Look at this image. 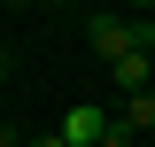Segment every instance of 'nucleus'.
Segmentation results:
<instances>
[{"mask_svg":"<svg viewBox=\"0 0 155 147\" xmlns=\"http://www.w3.org/2000/svg\"><path fill=\"white\" fill-rule=\"evenodd\" d=\"M116 132H124V139H140V132H155V93H132V101L116 109Z\"/></svg>","mask_w":155,"mask_h":147,"instance_id":"nucleus-3","label":"nucleus"},{"mask_svg":"<svg viewBox=\"0 0 155 147\" xmlns=\"http://www.w3.org/2000/svg\"><path fill=\"white\" fill-rule=\"evenodd\" d=\"M109 124H116L109 109H93V101H78V109L62 116L54 132H62V147H93V139H109Z\"/></svg>","mask_w":155,"mask_h":147,"instance_id":"nucleus-1","label":"nucleus"},{"mask_svg":"<svg viewBox=\"0 0 155 147\" xmlns=\"http://www.w3.org/2000/svg\"><path fill=\"white\" fill-rule=\"evenodd\" d=\"M109 77H116V93H124V101H132V93H147V85H155V47L116 54V62H109Z\"/></svg>","mask_w":155,"mask_h":147,"instance_id":"nucleus-2","label":"nucleus"},{"mask_svg":"<svg viewBox=\"0 0 155 147\" xmlns=\"http://www.w3.org/2000/svg\"><path fill=\"white\" fill-rule=\"evenodd\" d=\"M0 147H23V132H16V124H0Z\"/></svg>","mask_w":155,"mask_h":147,"instance_id":"nucleus-6","label":"nucleus"},{"mask_svg":"<svg viewBox=\"0 0 155 147\" xmlns=\"http://www.w3.org/2000/svg\"><path fill=\"white\" fill-rule=\"evenodd\" d=\"M39 8H62V0H39Z\"/></svg>","mask_w":155,"mask_h":147,"instance_id":"nucleus-8","label":"nucleus"},{"mask_svg":"<svg viewBox=\"0 0 155 147\" xmlns=\"http://www.w3.org/2000/svg\"><path fill=\"white\" fill-rule=\"evenodd\" d=\"M93 147H132V139H124V132H116V124H109V139H93Z\"/></svg>","mask_w":155,"mask_h":147,"instance_id":"nucleus-7","label":"nucleus"},{"mask_svg":"<svg viewBox=\"0 0 155 147\" xmlns=\"http://www.w3.org/2000/svg\"><path fill=\"white\" fill-rule=\"evenodd\" d=\"M23 147H62V132H31V139H23Z\"/></svg>","mask_w":155,"mask_h":147,"instance_id":"nucleus-4","label":"nucleus"},{"mask_svg":"<svg viewBox=\"0 0 155 147\" xmlns=\"http://www.w3.org/2000/svg\"><path fill=\"white\" fill-rule=\"evenodd\" d=\"M147 93H155V85H147Z\"/></svg>","mask_w":155,"mask_h":147,"instance_id":"nucleus-9","label":"nucleus"},{"mask_svg":"<svg viewBox=\"0 0 155 147\" xmlns=\"http://www.w3.org/2000/svg\"><path fill=\"white\" fill-rule=\"evenodd\" d=\"M8 77H16V54H8V47H0V85H8Z\"/></svg>","mask_w":155,"mask_h":147,"instance_id":"nucleus-5","label":"nucleus"}]
</instances>
